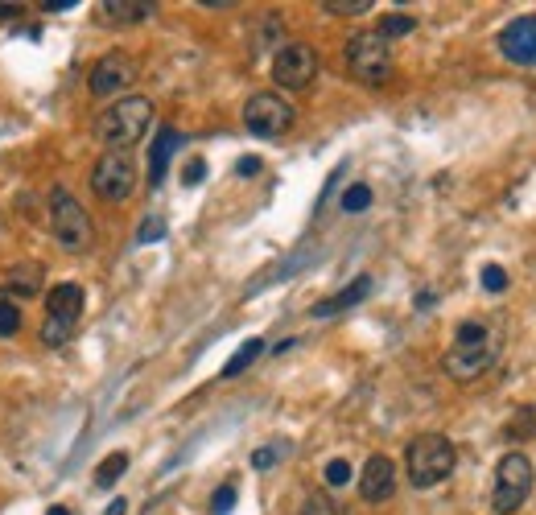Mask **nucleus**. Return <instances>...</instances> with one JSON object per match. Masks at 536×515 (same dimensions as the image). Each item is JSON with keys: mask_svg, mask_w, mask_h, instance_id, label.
I'll use <instances>...</instances> for the list:
<instances>
[{"mask_svg": "<svg viewBox=\"0 0 536 515\" xmlns=\"http://www.w3.org/2000/svg\"><path fill=\"white\" fill-rule=\"evenodd\" d=\"M79 5V0H54V5H46L50 13H66V9H75Z\"/></svg>", "mask_w": 536, "mask_h": 515, "instance_id": "nucleus-33", "label": "nucleus"}, {"mask_svg": "<svg viewBox=\"0 0 536 515\" xmlns=\"http://www.w3.org/2000/svg\"><path fill=\"white\" fill-rule=\"evenodd\" d=\"M128 470V454H108L104 462H99V470H95V487H116V478Z\"/></svg>", "mask_w": 536, "mask_h": 515, "instance_id": "nucleus-19", "label": "nucleus"}, {"mask_svg": "<svg viewBox=\"0 0 536 515\" xmlns=\"http://www.w3.org/2000/svg\"><path fill=\"white\" fill-rule=\"evenodd\" d=\"M281 454H285V445H281V441H277V445H264V450H256V454H252V466H256V470H268V466H273Z\"/></svg>", "mask_w": 536, "mask_h": 515, "instance_id": "nucleus-29", "label": "nucleus"}, {"mask_svg": "<svg viewBox=\"0 0 536 515\" xmlns=\"http://www.w3.org/2000/svg\"><path fill=\"white\" fill-rule=\"evenodd\" d=\"M21 330V309L13 301H0V338H13Z\"/></svg>", "mask_w": 536, "mask_h": 515, "instance_id": "nucleus-24", "label": "nucleus"}, {"mask_svg": "<svg viewBox=\"0 0 536 515\" xmlns=\"http://www.w3.org/2000/svg\"><path fill=\"white\" fill-rule=\"evenodd\" d=\"M367 206H372V186L355 182V186L343 194V211H347V215H359V211H367Z\"/></svg>", "mask_w": 536, "mask_h": 515, "instance_id": "nucleus-22", "label": "nucleus"}, {"mask_svg": "<svg viewBox=\"0 0 536 515\" xmlns=\"http://www.w3.org/2000/svg\"><path fill=\"white\" fill-rule=\"evenodd\" d=\"M454 462H458V450H454V441L442 437V433H421V437L409 441V450H405V470H409V483L417 491H429V487L446 483V478L454 474Z\"/></svg>", "mask_w": 536, "mask_h": 515, "instance_id": "nucleus-3", "label": "nucleus"}, {"mask_svg": "<svg viewBox=\"0 0 536 515\" xmlns=\"http://www.w3.org/2000/svg\"><path fill=\"white\" fill-rule=\"evenodd\" d=\"M367 293H372V277H355V281H351L343 293H334V297L318 301V305H314V318H334V314H343V309L359 305Z\"/></svg>", "mask_w": 536, "mask_h": 515, "instance_id": "nucleus-16", "label": "nucleus"}, {"mask_svg": "<svg viewBox=\"0 0 536 515\" xmlns=\"http://www.w3.org/2000/svg\"><path fill=\"white\" fill-rule=\"evenodd\" d=\"M483 289H487V293H504V289H508V272L499 268V264H487V268H483Z\"/></svg>", "mask_w": 536, "mask_h": 515, "instance_id": "nucleus-26", "label": "nucleus"}, {"mask_svg": "<svg viewBox=\"0 0 536 515\" xmlns=\"http://www.w3.org/2000/svg\"><path fill=\"white\" fill-rule=\"evenodd\" d=\"M50 515H71V511H66V507H50Z\"/></svg>", "mask_w": 536, "mask_h": 515, "instance_id": "nucleus-36", "label": "nucleus"}, {"mask_svg": "<svg viewBox=\"0 0 536 515\" xmlns=\"http://www.w3.org/2000/svg\"><path fill=\"white\" fill-rule=\"evenodd\" d=\"M273 79L285 91H306L318 79V54H314V46H306V42L281 46L277 58H273Z\"/></svg>", "mask_w": 536, "mask_h": 515, "instance_id": "nucleus-10", "label": "nucleus"}, {"mask_svg": "<svg viewBox=\"0 0 536 515\" xmlns=\"http://www.w3.org/2000/svg\"><path fill=\"white\" fill-rule=\"evenodd\" d=\"M157 235H165V223L161 219H145V227H141V244H149V239H157Z\"/></svg>", "mask_w": 536, "mask_h": 515, "instance_id": "nucleus-31", "label": "nucleus"}, {"mask_svg": "<svg viewBox=\"0 0 536 515\" xmlns=\"http://www.w3.org/2000/svg\"><path fill=\"white\" fill-rule=\"evenodd\" d=\"M326 483H330V487H347V483H351V462H347V458L326 462Z\"/></svg>", "mask_w": 536, "mask_h": 515, "instance_id": "nucleus-25", "label": "nucleus"}, {"mask_svg": "<svg viewBox=\"0 0 536 515\" xmlns=\"http://www.w3.org/2000/svg\"><path fill=\"white\" fill-rule=\"evenodd\" d=\"M260 355H264V342H260V338H248L244 347L227 359V367H223V380H236V375H240V371H248V367L260 359Z\"/></svg>", "mask_w": 536, "mask_h": 515, "instance_id": "nucleus-18", "label": "nucleus"}, {"mask_svg": "<svg viewBox=\"0 0 536 515\" xmlns=\"http://www.w3.org/2000/svg\"><path fill=\"white\" fill-rule=\"evenodd\" d=\"M504 433H508V437H520V433L528 437V433H536V417H532V408H520V412H516V421H512Z\"/></svg>", "mask_w": 536, "mask_h": 515, "instance_id": "nucleus-28", "label": "nucleus"}, {"mask_svg": "<svg viewBox=\"0 0 536 515\" xmlns=\"http://www.w3.org/2000/svg\"><path fill=\"white\" fill-rule=\"evenodd\" d=\"M124 511H128V503H124V499H116V503L104 511V515H124Z\"/></svg>", "mask_w": 536, "mask_h": 515, "instance_id": "nucleus-34", "label": "nucleus"}, {"mask_svg": "<svg viewBox=\"0 0 536 515\" xmlns=\"http://www.w3.org/2000/svg\"><path fill=\"white\" fill-rule=\"evenodd\" d=\"M231 507H236V483H223V487L215 491V499H211V511H215V515H227Z\"/></svg>", "mask_w": 536, "mask_h": 515, "instance_id": "nucleus-27", "label": "nucleus"}, {"mask_svg": "<svg viewBox=\"0 0 536 515\" xmlns=\"http://www.w3.org/2000/svg\"><path fill=\"white\" fill-rule=\"evenodd\" d=\"M236 169H240L244 178H248V174H260V157H240V165H236Z\"/></svg>", "mask_w": 536, "mask_h": 515, "instance_id": "nucleus-32", "label": "nucleus"}, {"mask_svg": "<svg viewBox=\"0 0 536 515\" xmlns=\"http://www.w3.org/2000/svg\"><path fill=\"white\" fill-rule=\"evenodd\" d=\"M21 13V5H0V17H17Z\"/></svg>", "mask_w": 536, "mask_h": 515, "instance_id": "nucleus-35", "label": "nucleus"}, {"mask_svg": "<svg viewBox=\"0 0 536 515\" xmlns=\"http://www.w3.org/2000/svg\"><path fill=\"white\" fill-rule=\"evenodd\" d=\"M499 359V330L491 322H462L454 330V347L446 351L450 380H479V375Z\"/></svg>", "mask_w": 536, "mask_h": 515, "instance_id": "nucleus-1", "label": "nucleus"}, {"mask_svg": "<svg viewBox=\"0 0 536 515\" xmlns=\"http://www.w3.org/2000/svg\"><path fill=\"white\" fill-rule=\"evenodd\" d=\"M244 124L260 141H273V136H285L293 128V103L281 99L277 91H260L244 103Z\"/></svg>", "mask_w": 536, "mask_h": 515, "instance_id": "nucleus-8", "label": "nucleus"}, {"mask_svg": "<svg viewBox=\"0 0 536 515\" xmlns=\"http://www.w3.org/2000/svg\"><path fill=\"white\" fill-rule=\"evenodd\" d=\"M38 289H42V268H38V264H17V268H9L5 293H13L17 301H25V297H33Z\"/></svg>", "mask_w": 536, "mask_h": 515, "instance_id": "nucleus-17", "label": "nucleus"}, {"mask_svg": "<svg viewBox=\"0 0 536 515\" xmlns=\"http://www.w3.org/2000/svg\"><path fill=\"white\" fill-rule=\"evenodd\" d=\"M392 491H396V466H392V458L372 454V458H367V466H363V474H359V495L367 503H384V499H392Z\"/></svg>", "mask_w": 536, "mask_h": 515, "instance_id": "nucleus-13", "label": "nucleus"}, {"mask_svg": "<svg viewBox=\"0 0 536 515\" xmlns=\"http://www.w3.org/2000/svg\"><path fill=\"white\" fill-rule=\"evenodd\" d=\"M91 190L104 202H124L132 190H137V165H132L128 153H104L91 169Z\"/></svg>", "mask_w": 536, "mask_h": 515, "instance_id": "nucleus-9", "label": "nucleus"}, {"mask_svg": "<svg viewBox=\"0 0 536 515\" xmlns=\"http://www.w3.org/2000/svg\"><path fill=\"white\" fill-rule=\"evenodd\" d=\"M347 71L351 79L376 87L392 75V46L380 38V33H355V38L347 42Z\"/></svg>", "mask_w": 536, "mask_h": 515, "instance_id": "nucleus-6", "label": "nucleus"}, {"mask_svg": "<svg viewBox=\"0 0 536 515\" xmlns=\"http://www.w3.org/2000/svg\"><path fill=\"white\" fill-rule=\"evenodd\" d=\"M132 83H137V62H132L128 54H104L87 75V87L99 99H112L116 91H128Z\"/></svg>", "mask_w": 536, "mask_h": 515, "instance_id": "nucleus-11", "label": "nucleus"}, {"mask_svg": "<svg viewBox=\"0 0 536 515\" xmlns=\"http://www.w3.org/2000/svg\"><path fill=\"white\" fill-rule=\"evenodd\" d=\"M99 13H104L108 25H137V21H149L157 13V5L153 0H104Z\"/></svg>", "mask_w": 536, "mask_h": 515, "instance_id": "nucleus-15", "label": "nucleus"}, {"mask_svg": "<svg viewBox=\"0 0 536 515\" xmlns=\"http://www.w3.org/2000/svg\"><path fill=\"white\" fill-rule=\"evenodd\" d=\"M532 495V462L524 454H504L495 466V495H491V507L495 515H512L524 507V499Z\"/></svg>", "mask_w": 536, "mask_h": 515, "instance_id": "nucleus-7", "label": "nucleus"}, {"mask_svg": "<svg viewBox=\"0 0 536 515\" xmlns=\"http://www.w3.org/2000/svg\"><path fill=\"white\" fill-rule=\"evenodd\" d=\"M178 145H182L178 128H161L157 132V141L149 149V186H161V178H165V169H170V157L178 153Z\"/></svg>", "mask_w": 536, "mask_h": 515, "instance_id": "nucleus-14", "label": "nucleus"}, {"mask_svg": "<svg viewBox=\"0 0 536 515\" xmlns=\"http://www.w3.org/2000/svg\"><path fill=\"white\" fill-rule=\"evenodd\" d=\"M301 515H343V507L326 491H314V495H306V503H301Z\"/></svg>", "mask_w": 536, "mask_h": 515, "instance_id": "nucleus-21", "label": "nucleus"}, {"mask_svg": "<svg viewBox=\"0 0 536 515\" xmlns=\"http://www.w3.org/2000/svg\"><path fill=\"white\" fill-rule=\"evenodd\" d=\"M83 305H87V293L79 285H54L50 297H46V326H42V342L46 347H62L71 342L79 318H83Z\"/></svg>", "mask_w": 536, "mask_h": 515, "instance_id": "nucleus-5", "label": "nucleus"}, {"mask_svg": "<svg viewBox=\"0 0 536 515\" xmlns=\"http://www.w3.org/2000/svg\"><path fill=\"white\" fill-rule=\"evenodd\" d=\"M203 178H207V161H203V157H190L186 169H182V182H186V186H198Z\"/></svg>", "mask_w": 536, "mask_h": 515, "instance_id": "nucleus-30", "label": "nucleus"}, {"mask_svg": "<svg viewBox=\"0 0 536 515\" xmlns=\"http://www.w3.org/2000/svg\"><path fill=\"white\" fill-rule=\"evenodd\" d=\"M50 231L62 244V252H87L95 244V227H91V219L83 211V202L66 186L50 190Z\"/></svg>", "mask_w": 536, "mask_h": 515, "instance_id": "nucleus-4", "label": "nucleus"}, {"mask_svg": "<svg viewBox=\"0 0 536 515\" xmlns=\"http://www.w3.org/2000/svg\"><path fill=\"white\" fill-rule=\"evenodd\" d=\"M149 120H153V103L145 95H128V99H116L108 112H99L95 136L99 145H108V153H128L149 132Z\"/></svg>", "mask_w": 536, "mask_h": 515, "instance_id": "nucleus-2", "label": "nucleus"}, {"mask_svg": "<svg viewBox=\"0 0 536 515\" xmlns=\"http://www.w3.org/2000/svg\"><path fill=\"white\" fill-rule=\"evenodd\" d=\"M372 0H326L322 13H334V17H355V13H367Z\"/></svg>", "mask_w": 536, "mask_h": 515, "instance_id": "nucleus-23", "label": "nucleus"}, {"mask_svg": "<svg viewBox=\"0 0 536 515\" xmlns=\"http://www.w3.org/2000/svg\"><path fill=\"white\" fill-rule=\"evenodd\" d=\"M499 54L516 66H536V17H516L499 29Z\"/></svg>", "mask_w": 536, "mask_h": 515, "instance_id": "nucleus-12", "label": "nucleus"}, {"mask_svg": "<svg viewBox=\"0 0 536 515\" xmlns=\"http://www.w3.org/2000/svg\"><path fill=\"white\" fill-rule=\"evenodd\" d=\"M413 25H417V21H413V17H405V13H388V17L380 21V29H376V33H380L384 42H392V38H405V33H413Z\"/></svg>", "mask_w": 536, "mask_h": 515, "instance_id": "nucleus-20", "label": "nucleus"}]
</instances>
